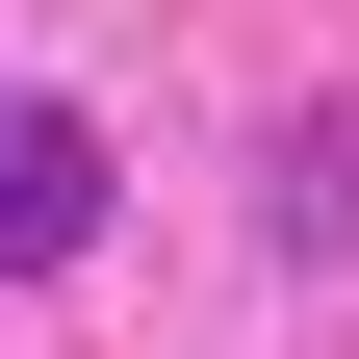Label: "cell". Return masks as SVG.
I'll use <instances>...</instances> for the list:
<instances>
[{
    "mask_svg": "<svg viewBox=\"0 0 359 359\" xmlns=\"http://www.w3.org/2000/svg\"><path fill=\"white\" fill-rule=\"evenodd\" d=\"M77 231H103V128H77V103H26V77H0V283H52Z\"/></svg>",
    "mask_w": 359,
    "mask_h": 359,
    "instance_id": "cell-1",
    "label": "cell"
}]
</instances>
